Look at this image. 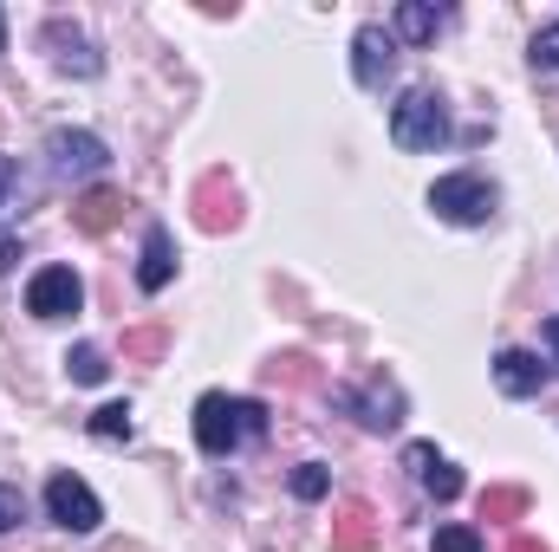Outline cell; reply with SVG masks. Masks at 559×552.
<instances>
[{
  "instance_id": "6da1fadb",
  "label": "cell",
  "mask_w": 559,
  "mask_h": 552,
  "mask_svg": "<svg viewBox=\"0 0 559 552\" xmlns=\"http://www.w3.org/2000/svg\"><path fill=\"white\" fill-rule=\"evenodd\" d=\"M267 435V404L261 397H228V391H209L195 404V448L202 455H241Z\"/></svg>"
},
{
  "instance_id": "7a4b0ae2",
  "label": "cell",
  "mask_w": 559,
  "mask_h": 552,
  "mask_svg": "<svg viewBox=\"0 0 559 552\" xmlns=\"http://www.w3.org/2000/svg\"><path fill=\"white\" fill-rule=\"evenodd\" d=\"M332 404L352 416L358 429H371V435H391V429L411 416L404 384H397V377H384V371H371L365 384H345V391H332Z\"/></svg>"
},
{
  "instance_id": "3957f363",
  "label": "cell",
  "mask_w": 559,
  "mask_h": 552,
  "mask_svg": "<svg viewBox=\"0 0 559 552\" xmlns=\"http://www.w3.org/2000/svg\"><path fill=\"white\" fill-rule=\"evenodd\" d=\"M429 208L442 221H455V228H488L495 208H501V189L488 176H475V169H455V176L429 182Z\"/></svg>"
},
{
  "instance_id": "277c9868",
  "label": "cell",
  "mask_w": 559,
  "mask_h": 552,
  "mask_svg": "<svg viewBox=\"0 0 559 552\" xmlns=\"http://www.w3.org/2000/svg\"><path fill=\"white\" fill-rule=\"evenodd\" d=\"M391 143L397 149H442L449 143V105H442V92H404L397 105H391Z\"/></svg>"
},
{
  "instance_id": "5b68a950",
  "label": "cell",
  "mask_w": 559,
  "mask_h": 552,
  "mask_svg": "<svg viewBox=\"0 0 559 552\" xmlns=\"http://www.w3.org/2000/svg\"><path fill=\"white\" fill-rule=\"evenodd\" d=\"M105 163H111L105 137H92V131H72V124L46 131V169H52L59 182H85V176H98Z\"/></svg>"
},
{
  "instance_id": "8992f818",
  "label": "cell",
  "mask_w": 559,
  "mask_h": 552,
  "mask_svg": "<svg viewBox=\"0 0 559 552\" xmlns=\"http://www.w3.org/2000/svg\"><path fill=\"white\" fill-rule=\"evenodd\" d=\"M46 520L66 527V533H98L105 507H98V494H92L79 475H52V481H46Z\"/></svg>"
},
{
  "instance_id": "52a82bcc",
  "label": "cell",
  "mask_w": 559,
  "mask_h": 552,
  "mask_svg": "<svg viewBox=\"0 0 559 552\" xmlns=\"http://www.w3.org/2000/svg\"><path fill=\"white\" fill-rule=\"evenodd\" d=\"M391 72H397V39H391V26H358L352 33V79L365 85V92H384L391 85Z\"/></svg>"
},
{
  "instance_id": "ba28073f",
  "label": "cell",
  "mask_w": 559,
  "mask_h": 552,
  "mask_svg": "<svg viewBox=\"0 0 559 552\" xmlns=\"http://www.w3.org/2000/svg\"><path fill=\"white\" fill-rule=\"evenodd\" d=\"M79 305H85V279L72 267H39L33 286H26V312L33 319H72Z\"/></svg>"
},
{
  "instance_id": "9c48e42d",
  "label": "cell",
  "mask_w": 559,
  "mask_h": 552,
  "mask_svg": "<svg viewBox=\"0 0 559 552\" xmlns=\"http://www.w3.org/2000/svg\"><path fill=\"white\" fill-rule=\"evenodd\" d=\"M189 208H195V228H202V235H228V228H241V195H235V182H228L222 169L195 182Z\"/></svg>"
},
{
  "instance_id": "30bf717a",
  "label": "cell",
  "mask_w": 559,
  "mask_h": 552,
  "mask_svg": "<svg viewBox=\"0 0 559 552\" xmlns=\"http://www.w3.org/2000/svg\"><path fill=\"white\" fill-rule=\"evenodd\" d=\"M46 46H52V65L72 72V79H98V72H105V52H98L79 26H66V20H46Z\"/></svg>"
},
{
  "instance_id": "8fae6325",
  "label": "cell",
  "mask_w": 559,
  "mask_h": 552,
  "mask_svg": "<svg viewBox=\"0 0 559 552\" xmlns=\"http://www.w3.org/2000/svg\"><path fill=\"white\" fill-rule=\"evenodd\" d=\"M495 384H501V397L527 404V397H540V391H547V364H540L534 351L508 345V351H495Z\"/></svg>"
},
{
  "instance_id": "7c38bea8",
  "label": "cell",
  "mask_w": 559,
  "mask_h": 552,
  "mask_svg": "<svg viewBox=\"0 0 559 552\" xmlns=\"http://www.w3.org/2000/svg\"><path fill=\"white\" fill-rule=\"evenodd\" d=\"M371 547H378V507L345 494L332 507V552H371Z\"/></svg>"
},
{
  "instance_id": "4fadbf2b",
  "label": "cell",
  "mask_w": 559,
  "mask_h": 552,
  "mask_svg": "<svg viewBox=\"0 0 559 552\" xmlns=\"http://www.w3.org/2000/svg\"><path fill=\"white\" fill-rule=\"evenodd\" d=\"M404 468L417 475L436 501H455V494H462V468H455V461H442L429 442H411V448H404Z\"/></svg>"
},
{
  "instance_id": "5bb4252c",
  "label": "cell",
  "mask_w": 559,
  "mask_h": 552,
  "mask_svg": "<svg viewBox=\"0 0 559 552\" xmlns=\"http://www.w3.org/2000/svg\"><path fill=\"white\" fill-rule=\"evenodd\" d=\"M176 274V241H169V228L163 221H150L143 228V261H138V286L143 292H163Z\"/></svg>"
},
{
  "instance_id": "9a60e30c",
  "label": "cell",
  "mask_w": 559,
  "mask_h": 552,
  "mask_svg": "<svg viewBox=\"0 0 559 552\" xmlns=\"http://www.w3.org/2000/svg\"><path fill=\"white\" fill-rule=\"evenodd\" d=\"M124 221V195L118 189H85L79 202H72V228L79 235H111Z\"/></svg>"
},
{
  "instance_id": "2e32d148",
  "label": "cell",
  "mask_w": 559,
  "mask_h": 552,
  "mask_svg": "<svg viewBox=\"0 0 559 552\" xmlns=\"http://www.w3.org/2000/svg\"><path fill=\"white\" fill-rule=\"evenodd\" d=\"M442 20H449L442 7H429V0H404V7L391 13V39H411V46H429Z\"/></svg>"
},
{
  "instance_id": "e0dca14e",
  "label": "cell",
  "mask_w": 559,
  "mask_h": 552,
  "mask_svg": "<svg viewBox=\"0 0 559 552\" xmlns=\"http://www.w3.org/2000/svg\"><path fill=\"white\" fill-rule=\"evenodd\" d=\"M521 514H527V488H481V520L508 527V520H521Z\"/></svg>"
},
{
  "instance_id": "ac0fdd59",
  "label": "cell",
  "mask_w": 559,
  "mask_h": 552,
  "mask_svg": "<svg viewBox=\"0 0 559 552\" xmlns=\"http://www.w3.org/2000/svg\"><path fill=\"white\" fill-rule=\"evenodd\" d=\"M163 351H169V332H163V325H138V332H124V358H131V364H156Z\"/></svg>"
},
{
  "instance_id": "d6986e66",
  "label": "cell",
  "mask_w": 559,
  "mask_h": 552,
  "mask_svg": "<svg viewBox=\"0 0 559 552\" xmlns=\"http://www.w3.org/2000/svg\"><path fill=\"white\" fill-rule=\"evenodd\" d=\"M66 371H72V384H105L111 364H105L98 345H72V351H66Z\"/></svg>"
},
{
  "instance_id": "ffe728a7",
  "label": "cell",
  "mask_w": 559,
  "mask_h": 552,
  "mask_svg": "<svg viewBox=\"0 0 559 552\" xmlns=\"http://www.w3.org/2000/svg\"><path fill=\"white\" fill-rule=\"evenodd\" d=\"M131 404H105V410H92V435L98 442H131Z\"/></svg>"
},
{
  "instance_id": "44dd1931",
  "label": "cell",
  "mask_w": 559,
  "mask_h": 552,
  "mask_svg": "<svg viewBox=\"0 0 559 552\" xmlns=\"http://www.w3.org/2000/svg\"><path fill=\"white\" fill-rule=\"evenodd\" d=\"M267 377L286 384V391H306V384H312V358H306V351H280L274 364H267Z\"/></svg>"
},
{
  "instance_id": "7402d4cb",
  "label": "cell",
  "mask_w": 559,
  "mask_h": 552,
  "mask_svg": "<svg viewBox=\"0 0 559 552\" xmlns=\"http://www.w3.org/2000/svg\"><path fill=\"white\" fill-rule=\"evenodd\" d=\"M286 488H293V494H299V501H319V494H325V488H332V475H325V461H299V468H293V481H286Z\"/></svg>"
},
{
  "instance_id": "603a6c76",
  "label": "cell",
  "mask_w": 559,
  "mask_h": 552,
  "mask_svg": "<svg viewBox=\"0 0 559 552\" xmlns=\"http://www.w3.org/2000/svg\"><path fill=\"white\" fill-rule=\"evenodd\" d=\"M20 195H26V176H20V163H13V156H0V221L20 208Z\"/></svg>"
},
{
  "instance_id": "cb8c5ba5",
  "label": "cell",
  "mask_w": 559,
  "mask_h": 552,
  "mask_svg": "<svg viewBox=\"0 0 559 552\" xmlns=\"http://www.w3.org/2000/svg\"><path fill=\"white\" fill-rule=\"evenodd\" d=\"M527 59H534V72H559V20H554V26H540V33H534Z\"/></svg>"
},
{
  "instance_id": "d4e9b609",
  "label": "cell",
  "mask_w": 559,
  "mask_h": 552,
  "mask_svg": "<svg viewBox=\"0 0 559 552\" xmlns=\"http://www.w3.org/2000/svg\"><path fill=\"white\" fill-rule=\"evenodd\" d=\"M20 520H26V494L13 481H0V533H13Z\"/></svg>"
},
{
  "instance_id": "484cf974",
  "label": "cell",
  "mask_w": 559,
  "mask_h": 552,
  "mask_svg": "<svg viewBox=\"0 0 559 552\" xmlns=\"http://www.w3.org/2000/svg\"><path fill=\"white\" fill-rule=\"evenodd\" d=\"M436 552H481L475 527H436Z\"/></svg>"
},
{
  "instance_id": "4316f807",
  "label": "cell",
  "mask_w": 559,
  "mask_h": 552,
  "mask_svg": "<svg viewBox=\"0 0 559 552\" xmlns=\"http://www.w3.org/2000/svg\"><path fill=\"white\" fill-rule=\"evenodd\" d=\"M13 261H20V241H0V274H7Z\"/></svg>"
},
{
  "instance_id": "83f0119b",
  "label": "cell",
  "mask_w": 559,
  "mask_h": 552,
  "mask_svg": "<svg viewBox=\"0 0 559 552\" xmlns=\"http://www.w3.org/2000/svg\"><path fill=\"white\" fill-rule=\"evenodd\" d=\"M540 338H547V351L559 358V319H547V325H540Z\"/></svg>"
},
{
  "instance_id": "f1b7e54d",
  "label": "cell",
  "mask_w": 559,
  "mask_h": 552,
  "mask_svg": "<svg viewBox=\"0 0 559 552\" xmlns=\"http://www.w3.org/2000/svg\"><path fill=\"white\" fill-rule=\"evenodd\" d=\"M508 552H547L540 540H508Z\"/></svg>"
},
{
  "instance_id": "f546056e",
  "label": "cell",
  "mask_w": 559,
  "mask_h": 552,
  "mask_svg": "<svg viewBox=\"0 0 559 552\" xmlns=\"http://www.w3.org/2000/svg\"><path fill=\"white\" fill-rule=\"evenodd\" d=\"M0 46H7V20H0Z\"/></svg>"
}]
</instances>
